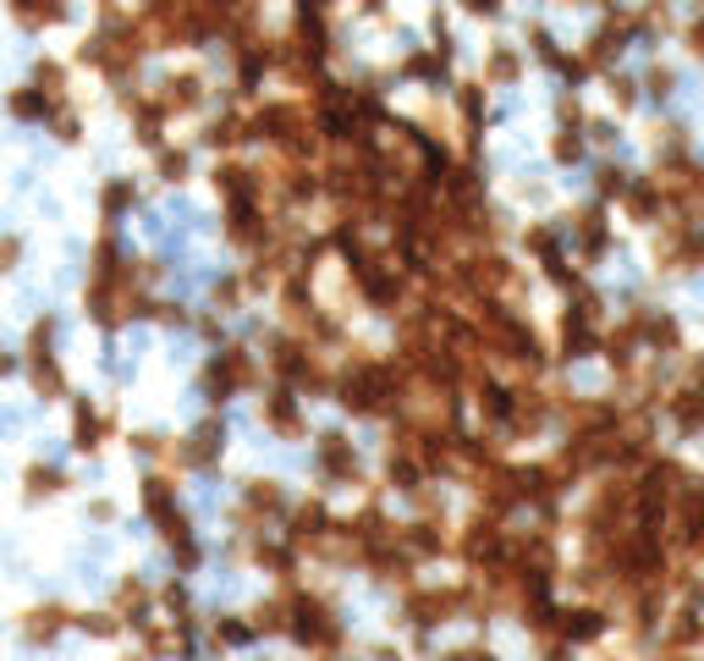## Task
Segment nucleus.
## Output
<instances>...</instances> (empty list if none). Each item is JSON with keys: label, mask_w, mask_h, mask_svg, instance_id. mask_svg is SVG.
Returning a JSON list of instances; mask_svg holds the SVG:
<instances>
[{"label": "nucleus", "mask_w": 704, "mask_h": 661, "mask_svg": "<svg viewBox=\"0 0 704 661\" xmlns=\"http://www.w3.org/2000/svg\"><path fill=\"white\" fill-rule=\"evenodd\" d=\"M149 95H154V100H160V111L176 122V116H193V111H204V100H210V77H204L199 66H183V72H165Z\"/></svg>", "instance_id": "8"}, {"label": "nucleus", "mask_w": 704, "mask_h": 661, "mask_svg": "<svg viewBox=\"0 0 704 661\" xmlns=\"http://www.w3.org/2000/svg\"><path fill=\"white\" fill-rule=\"evenodd\" d=\"M111 612L122 618V628H149L154 623V590L143 585L138 573H122L116 578V596H111Z\"/></svg>", "instance_id": "19"}, {"label": "nucleus", "mask_w": 704, "mask_h": 661, "mask_svg": "<svg viewBox=\"0 0 704 661\" xmlns=\"http://www.w3.org/2000/svg\"><path fill=\"white\" fill-rule=\"evenodd\" d=\"M248 623H253V634H287V590L271 596V601H259L248 612Z\"/></svg>", "instance_id": "36"}, {"label": "nucleus", "mask_w": 704, "mask_h": 661, "mask_svg": "<svg viewBox=\"0 0 704 661\" xmlns=\"http://www.w3.org/2000/svg\"><path fill=\"white\" fill-rule=\"evenodd\" d=\"M17 260H23V237H17V232H7V237H0V276H12V271H17Z\"/></svg>", "instance_id": "47"}, {"label": "nucleus", "mask_w": 704, "mask_h": 661, "mask_svg": "<svg viewBox=\"0 0 704 661\" xmlns=\"http://www.w3.org/2000/svg\"><path fill=\"white\" fill-rule=\"evenodd\" d=\"M12 375H23V353L0 348V381H12Z\"/></svg>", "instance_id": "50"}, {"label": "nucleus", "mask_w": 704, "mask_h": 661, "mask_svg": "<svg viewBox=\"0 0 704 661\" xmlns=\"http://www.w3.org/2000/svg\"><path fill=\"white\" fill-rule=\"evenodd\" d=\"M204 144H210L215 154H231V149H242V144H248V111L226 105L221 116H210V122H204Z\"/></svg>", "instance_id": "27"}, {"label": "nucleus", "mask_w": 704, "mask_h": 661, "mask_svg": "<svg viewBox=\"0 0 704 661\" xmlns=\"http://www.w3.org/2000/svg\"><path fill=\"white\" fill-rule=\"evenodd\" d=\"M661 408H666V420H671L682 436L704 431V386L677 381V386H666V391H661Z\"/></svg>", "instance_id": "20"}, {"label": "nucleus", "mask_w": 704, "mask_h": 661, "mask_svg": "<svg viewBox=\"0 0 704 661\" xmlns=\"http://www.w3.org/2000/svg\"><path fill=\"white\" fill-rule=\"evenodd\" d=\"M600 330H605V325L583 320L578 309H562V325H556V359H562V364L594 359V353H600Z\"/></svg>", "instance_id": "16"}, {"label": "nucleus", "mask_w": 704, "mask_h": 661, "mask_svg": "<svg viewBox=\"0 0 704 661\" xmlns=\"http://www.w3.org/2000/svg\"><path fill=\"white\" fill-rule=\"evenodd\" d=\"M583 122H589V116H583L578 95H567V89H562V95H556V127H562V133H583Z\"/></svg>", "instance_id": "45"}, {"label": "nucleus", "mask_w": 704, "mask_h": 661, "mask_svg": "<svg viewBox=\"0 0 704 661\" xmlns=\"http://www.w3.org/2000/svg\"><path fill=\"white\" fill-rule=\"evenodd\" d=\"M605 95H611L616 111H633V105H639V83L623 77V72H605Z\"/></svg>", "instance_id": "42"}, {"label": "nucleus", "mask_w": 704, "mask_h": 661, "mask_svg": "<svg viewBox=\"0 0 704 661\" xmlns=\"http://www.w3.org/2000/svg\"><path fill=\"white\" fill-rule=\"evenodd\" d=\"M50 111H55V105L34 89V83H17V89L7 95V116H12V122H23V127H45V116H50Z\"/></svg>", "instance_id": "31"}, {"label": "nucleus", "mask_w": 704, "mask_h": 661, "mask_svg": "<svg viewBox=\"0 0 704 661\" xmlns=\"http://www.w3.org/2000/svg\"><path fill=\"white\" fill-rule=\"evenodd\" d=\"M463 607H468L463 578L457 585H413V590H402V623H413L418 634H429L440 623H457Z\"/></svg>", "instance_id": "5"}, {"label": "nucleus", "mask_w": 704, "mask_h": 661, "mask_svg": "<svg viewBox=\"0 0 704 661\" xmlns=\"http://www.w3.org/2000/svg\"><path fill=\"white\" fill-rule=\"evenodd\" d=\"M271 210H264L259 199H237V204H226V215H221V232H226V242L231 248H242V254H259L264 242H271Z\"/></svg>", "instance_id": "10"}, {"label": "nucleus", "mask_w": 704, "mask_h": 661, "mask_svg": "<svg viewBox=\"0 0 704 661\" xmlns=\"http://www.w3.org/2000/svg\"><path fill=\"white\" fill-rule=\"evenodd\" d=\"M616 204H623V210H628V221H639V226H655V221L666 215V199L655 194V183H650V177H633V183H628V194L616 199Z\"/></svg>", "instance_id": "28"}, {"label": "nucleus", "mask_w": 704, "mask_h": 661, "mask_svg": "<svg viewBox=\"0 0 704 661\" xmlns=\"http://www.w3.org/2000/svg\"><path fill=\"white\" fill-rule=\"evenodd\" d=\"M138 508H143V519L160 529L165 546L193 540V519L183 513V502H176V479H171V469H149V474L138 479Z\"/></svg>", "instance_id": "4"}, {"label": "nucleus", "mask_w": 704, "mask_h": 661, "mask_svg": "<svg viewBox=\"0 0 704 661\" xmlns=\"http://www.w3.org/2000/svg\"><path fill=\"white\" fill-rule=\"evenodd\" d=\"M210 183H215L221 204H237V199H259V172H253V165H242V160H231V154H221V160H215Z\"/></svg>", "instance_id": "21"}, {"label": "nucleus", "mask_w": 704, "mask_h": 661, "mask_svg": "<svg viewBox=\"0 0 704 661\" xmlns=\"http://www.w3.org/2000/svg\"><path fill=\"white\" fill-rule=\"evenodd\" d=\"M699 639H704V618H699V607H677L671 623H666V645H671V650H688V645H699Z\"/></svg>", "instance_id": "34"}, {"label": "nucleus", "mask_w": 704, "mask_h": 661, "mask_svg": "<svg viewBox=\"0 0 704 661\" xmlns=\"http://www.w3.org/2000/svg\"><path fill=\"white\" fill-rule=\"evenodd\" d=\"M314 463H319V479L325 485H364V463H359V447L347 441V431H319V447H314Z\"/></svg>", "instance_id": "11"}, {"label": "nucleus", "mask_w": 704, "mask_h": 661, "mask_svg": "<svg viewBox=\"0 0 704 661\" xmlns=\"http://www.w3.org/2000/svg\"><path fill=\"white\" fill-rule=\"evenodd\" d=\"M28 83L50 100V105H66L72 100V61H55V55H39L34 61V72H28Z\"/></svg>", "instance_id": "26"}, {"label": "nucleus", "mask_w": 704, "mask_h": 661, "mask_svg": "<svg viewBox=\"0 0 704 661\" xmlns=\"http://www.w3.org/2000/svg\"><path fill=\"white\" fill-rule=\"evenodd\" d=\"M133 661H143V656H133Z\"/></svg>", "instance_id": "55"}, {"label": "nucleus", "mask_w": 704, "mask_h": 661, "mask_svg": "<svg viewBox=\"0 0 704 661\" xmlns=\"http://www.w3.org/2000/svg\"><path fill=\"white\" fill-rule=\"evenodd\" d=\"M330 524H336V513L319 502V496H309V502H298V508L287 513V535H281V540H287L298 557H314L319 540L330 535Z\"/></svg>", "instance_id": "13"}, {"label": "nucleus", "mask_w": 704, "mask_h": 661, "mask_svg": "<svg viewBox=\"0 0 704 661\" xmlns=\"http://www.w3.org/2000/svg\"><path fill=\"white\" fill-rule=\"evenodd\" d=\"M66 628H72V607H61V601H39V607H28V612L17 618V634H23V645H34V650L55 645Z\"/></svg>", "instance_id": "17"}, {"label": "nucleus", "mask_w": 704, "mask_h": 661, "mask_svg": "<svg viewBox=\"0 0 704 661\" xmlns=\"http://www.w3.org/2000/svg\"><path fill=\"white\" fill-rule=\"evenodd\" d=\"M573 226V248H578V260L583 265H600L605 254H611V226H605V204H583V210H573L567 215Z\"/></svg>", "instance_id": "14"}, {"label": "nucleus", "mask_w": 704, "mask_h": 661, "mask_svg": "<svg viewBox=\"0 0 704 661\" xmlns=\"http://www.w3.org/2000/svg\"><path fill=\"white\" fill-rule=\"evenodd\" d=\"M45 127H50V138H55V144H66V149H77V144H83V111H77V100H66V105H55V111L45 116Z\"/></svg>", "instance_id": "33"}, {"label": "nucleus", "mask_w": 704, "mask_h": 661, "mask_svg": "<svg viewBox=\"0 0 704 661\" xmlns=\"http://www.w3.org/2000/svg\"><path fill=\"white\" fill-rule=\"evenodd\" d=\"M88 519H95V524H111V519H116V502H105V496H95V502H88Z\"/></svg>", "instance_id": "51"}, {"label": "nucleus", "mask_w": 704, "mask_h": 661, "mask_svg": "<svg viewBox=\"0 0 704 661\" xmlns=\"http://www.w3.org/2000/svg\"><path fill=\"white\" fill-rule=\"evenodd\" d=\"M0 7L23 34H50L72 23V0H0Z\"/></svg>", "instance_id": "18"}, {"label": "nucleus", "mask_w": 704, "mask_h": 661, "mask_svg": "<svg viewBox=\"0 0 704 661\" xmlns=\"http://www.w3.org/2000/svg\"><path fill=\"white\" fill-rule=\"evenodd\" d=\"M605 628H611V612H605V607H594V601L556 607V639H562V645H594Z\"/></svg>", "instance_id": "15"}, {"label": "nucleus", "mask_w": 704, "mask_h": 661, "mask_svg": "<svg viewBox=\"0 0 704 661\" xmlns=\"http://www.w3.org/2000/svg\"><path fill=\"white\" fill-rule=\"evenodd\" d=\"M154 177H160L165 188H183V183L193 177V154H188L183 144H165V149H154Z\"/></svg>", "instance_id": "32"}, {"label": "nucleus", "mask_w": 704, "mask_h": 661, "mask_svg": "<svg viewBox=\"0 0 704 661\" xmlns=\"http://www.w3.org/2000/svg\"><path fill=\"white\" fill-rule=\"evenodd\" d=\"M259 381H264L259 353L242 348V342H221V348L204 359V370H199V391H204V402H210L215 413H221L231 397H248Z\"/></svg>", "instance_id": "3"}, {"label": "nucleus", "mask_w": 704, "mask_h": 661, "mask_svg": "<svg viewBox=\"0 0 704 661\" xmlns=\"http://www.w3.org/2000/svg\"><path fill=\"white\" fill-rule=\"evenodd\" d=\"M149 320H154V325H165V330H188V325H193V314H188L183 303H165V298H154Z\"/></svg>", "instance_id": "44"}, {"label": "nucleus", "mask_w": 704, "mask_h": 661, "mask_svg": "<svg viewBox=\"0 0 704 661\" xmlns=\"http://www.w3.org/2000/svg\"><path fill=\"white\" fill-rule=\"evenodd\" d=\"M226 452V420L221 413H204V420L183 436V441H171V469H188V474H210Z\"/></svg>", "instance_id": "6"}, {"label": "nucleus", "mask_w": 704, "mask_h": 661, "mask_svg": "<svg viewBox=\"0 0 704 661\" xmlns=\"http://www.w3.org/2000/svg\"><path fill=\"white\" fill-rule=\"evenodd\" d=\"M72 402V452L77 458H100V447L116 436V408H100L95 397H66Z\"/></svg>", "instance_id": "7"}, {"label": "nucleus", "mask_w": 704, "mask_h": 661, "mask_svg": "<svg viewBox=\"0 0 704 661\" xmlns=\"http://www.w3.org/2000/svg\"><path fill=\"white\" fill-rule=\"evenodd\" d=\"M23 375H28V386H34L39 402H66L72 397V381H66V370H61L55 353L50 359H23Z\"/></svg>", "instance_id": "24"}, {"label": "nucleus", "mask_w": 704, "mask_h": 661, "mask_svg": "<svg viewBox=\"0 0 704 661\" xmlns=\"http://www.w3.org/2000/svg\"><path fill=\"white\" fill-rule=\"evenodd\" d=\"M397 77H407V83H429V89H440V83L452 77V61H447V55H435V50H413V55H402V61H397Z\"/></svg>", "instance_id": "29"}, {"label": "nucleus", "mask_w": 704, "mask_h": 661, "mask_svg": "<svg viewBox=\"0 0 704 661\" xmlns=\"http://www.w3.org/2000/svg\"><path fill=\"white\" fill-rule=\"evenodd\" d=\"M523 45L535 50V61H540V66H551V72H556V61L567 55V50L556 45V34L545 28V23H528V28H523Z\"/></svg>", "instance_id": "37"}, {"label": "nucleus", "mask_w": 704, "mask_h": 661, "mask_svg": "<svg viewBox=\"0 0 704 661\" xmlns=\"http://www.w3.org/2000/svg\"><path fill=\"white\" fill-rule=\"evenodd\" d=\"M138 199H143V194H138V183H133V177H111V183L100 188V221L116 232V221H122V215H133V210H138Z\"/></svg>", "instance_id": "30"}, {"label": "nucleus", "mask_w": 704, "mask_h": 661, "mask_svg": "<svg viewBox=\"0 0 704 661\" xmlns=\"http://www.w3.org/2000/svg\"><path fill=\"white\" fill-rule=\"evenodd\" d=\"M72 628L88 634V639H116L122 634V618L105 607V612H72Z\"/></svg>", "instance_id": "38"}, {"label": "nucleus", "mask_w": 704, "mask_h": 661, "mask_svg": "<svg viewBox=\"0 0 704 661\" xmlns=\"http://www.w3.org/2000/svg\"><path fill=\"white\" fill-rule=\"evenodd\" d=\"M55 337H61L55 314H34L28 337H23V359H50V353H55Z\"/></svg>", "instance_id": "35"}, {"label": "nucleus", "mask_w": 704, "mask_h": 661, "mask_svg": "<svg viewBox=\"0 0 704 661\" xmlns=\"http://www.w3.org/2000/svg\"><path fill=\"white\" fill-rule=\"evenodd\" d=\"M133 7H149V0H133Z\"/></svg>", "instance_id": "54"}, {"label": "nucleus", "mask_w": 704, "mask_h": 661, "mask_svg": "<svg viewBox=\"0 0 704 661\" xmlns=\"http://www.w3.org/2000/svg\"><path fill=\"white\" fill-rule=\"evenodd\" d=\"M485 89H512V83H523V50L517 45H506V39H495L490 50H485Z\"/></svg>", "instance_id": "25"}, {"label": "nucleus", "mask_w": 704, "mask_h": 661, "mask_svg": "<svg viewBox=\"0 0 704 661\" xmlns=\"http://www.w3.org/2000/svg\"><path fill=\"white\" fill-rule=\"evenodd\" d=\"M248 639H259L253 623H242V618H215V645H248Z\"/></svg>", "instance_id": "46"}, {"label": "nucleus", "mask_w": 704, "mask_h": 661, "mask_svg": "<svg viewBox=\"0 0 704 661\" xmlns=\"http://www.w3.org/2000/svg\"><path fill=\"white\" fill-rule=\"evenodd\" d=\"M457 7H463L468 17H479V23H495V17L506 12V0H457Z\"/></svg>", "instance_id": "48"}, {"label": "nucleus", "mask_w": 704, "mask_h": 661, "mask_svg": "<svg viewBox=\"0 0 704 661\" xmlns=\"http://www.w3.org/2000/svg\"><path fill=\"white\" fill-rule=\"evenodd\" d=\"M644 353L650 359H677L682 353V325L666 309H644Z\"/></svg>", "instance_id": "23"}, {"label": "nucleus", "mask_w": 704, "mask_h": 661, "mask_svg": "<svg viewBox=\"0 0 704 661\" xmlns=\"http://www.w3.org/2000/svg\"><path fill=\"white\" fill-rule=\"evenodd\" d=\"M440 661H495V656H490V650H479V645H468V650H447Z\"/></svg>", "instance_id": "52"}, {"label": "nucleus", "mask_w": 704, "mask_h": 661, "mask_svg": "<svg viewBox=\"0 0 704 661\" xmlns=\"http://www.w3.org/2000/svg\"><path fill=\"white\" fill-rule=\"evenodd\" d=\"M628 172H623V165H600V172H594V204H611V199H623L628 194Z\"/></svg>", "instance_id": "39"}, {"label": "nucleus", "mask_w": 704, "mask_h": 661, "mask_svg": "<svg viewBox=\"0 0 704 661\" xmlns=\"http://www.w3.org/2000/svg\"><path fill=\"white\" fill-rule=\"evenodd\" d=\"M66 469L61 463H50V458H34L28 469H23V502H55V496H66Z\"/></svg>", "instance_id": "22"}, {"label": "nucleus", "mask_w": 704, "mask_h": 661, "mask_svg": "<svg viewBox=\"0 0 704 661\" xmlns=\"http://www.w3.org/2000/svg\"><path fill=\"white\" fill-rule=\"evenodd\" d=\"M352 7H359V12H369V17H380V12H386V0H352Z\"/></svg>", "instance_id": "53"}, {"label": "nucleus", "mask_w": 704, "mask_h": 661, "mask_svg": "<svg viewBox=\"0 0 704 661\" xmlns=\"http://www.w3.org/2000/svg\"><path fill=\"white\" fill-rule=\"evenodd\" d=\"M281 590H287V634H292L309 656H341L347 628H341L336 607H330L319 590H303V585H281Z\"/></svg>", "instance_id": "2"}, {"label": "nucleus", "mask_w": 704, "mask_h": 661, "mask_svg": "<svg viewBox=\"0 0 704 661\" xmlns=\"http://www.w3.org/2000/svg\"><path fill=\"white\" fill-rule=\"evenodd\" d=\"M583 149H589L583 133H562V127H556V138H551V160H556V165H578Z\"/></svg>", "instance_id": "43"}, {"label": "nucleus", "mask_w": 704, "mask_h": 661, "mask_svg": "<svg viewBox=\"0 0 704 661\" xmlns=\"http://www.w3.org/2000/svg\"><path fill=\"white\" fill-rule=\"evenodd\" d=\"M259 425L271 431L276 441H303V436H309V420H303V397H298L292 386H276V381H271V391L259 397Z\"/></svg>", "instance_id": "9"}, {"label": "nucleus", "mask_w": 704, "mask_h": 661, "mask_svg": "<svg viewBox=\"0 0 704 661\" xmlns=\"http://www.w3.org/2000/svg\"><path fill=\"white\" fill-rule=\"evenodd\" d=\"M143 39H138V28L133 23H122V28H105V23H95L83 39H77V50H72V66H88V72H100L116 95H127V89H138V72H143Z\"/></svg>", "instance_id": "1"}, {"label": "nucleus", "mask_w": 704, "mask_h": 661, "mask_svg": "<svg viewBox=\"0 0 704 661\" xmlns=\"http://www.w3.org/2000/svg\"><path fill=\"white\" fill-rule=\"evenodd\" d=\"M639 95H650V100H671V95H677V72L655 61V66L644 72V83H639Z\"/></svg>", "instance_id": "40"}, {"label": "nucleus", "mask_w": 704, "mask_h": 661, "mask_svg": "<svg viewBox=\"0 0 704 661\" xmlns=\"http://www.w3.org/2000/svg\"><path fill=\"white\" fill-rule=\"evenodd\" d=\"M248 298V287H242V276H221L215 287H210V303H215V314H231L237 303Z\"/></svg>", "instance_id": "41"}, {"label": "nucleus", "mask_w": 704, "mask_h": 661, "mask_svg": "<svg viewBox=\"0 0 704 661\" xmlns=\"http://www.w3.org/2000/svg\"><path fill=\"white\" fill-rule=\"evenodd\" d=\"M116 100H122V111H127L133 144H143L149 154H154V149H165V127H171V116L160 111V100H154L149 89H127V95H116Z\"/></svg>", "instance_id": "12"}, {"label": "nucleus", "mask_w": 704, "mask_h": 661, "mask_svg": "<svg viewBox=\"0 0 704 661\" xmlns=\"http://www.w3.org/2000/svg\"><path fill=\"white\" fill-rule=\"evenodd\" d=\"M682 39H688V50H693V55L704 61V17H693V23L682 28Z\"/></svg>", "instance_id": "49"}]
</instances>
